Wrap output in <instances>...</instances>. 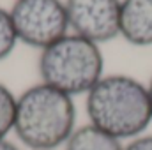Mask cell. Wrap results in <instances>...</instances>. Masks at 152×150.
<instances>
[{"instance_id": "obj_9", "label": "cell", "mask_w": 152, "mask_h": 150, "mask_svg": "<svg viewBox=\"0 0 152 150\" xmlns=\"http://www.w3.org/2000/svg\"><path fill=\"white\" fill-rule=\"evenodd\" d=\"M18 42L20 41L16 36V28H14L11 12L0 7V62L11 57Z\"/></svg>"}, {"instance_id": "obj_6", "label": "cell", "mask_w": 152, "mask_h": 150, "mask_svg": "<svg viewBox=\"0 0 152 150\" xmlns=\"http://www.w3.org/2000/svg\"><path fill=\"white\" fill-rule=\"evenodd\" d=\"M120 36L133 46H152V0H122Z\"/></svg>"}, {"instance_id": "obj_8", "label": "cell", "mask_w": 152, "mask_h": 150, "mask_svg": "<svg viewBox=\"0 0 152 150\" xmlns=\"http://www.w3.org/2000/svg\"><path fill=\"white\" fill-rule=\"evenodd\" d=\"M16 115V95L0 83V140H5L14 127Z\"/></svg>"}, {"instance_id": "obj_2", "label": "cell", "mask_w": 152, "mask_h": 150, "mask_svg": "<svg viewBox=\"0 0 152 150\" xmlns=\"http://www.w3.org/2000/svg\"><path fill=\"white\" fill-rule=\"evenodd\" d=\"M76 129L75 99L46 83L28 87L16 97L12 133L30 150H57Z\"/></svg>"}, {"instance_id": "obj_3", "label": "cell", "mask_w": 152, "mask_h": 150, "mask_svg": "<svg viewBox=\"0 0 152 150\" xmlns=\"http://www.w3.org/2000/svg\"><path fill=\"white\" fill-rule=\"evenodd\" d=\"M37 67L42 83L75 97L87 95L104 76V58L99 44L71 32L41 50Z\"/></svg>"}, {"instance_id": "obj_1", "label": "cell", "mask_w": 152, "mask_h": 150, "mask_svg": "<svg viewBox=\"0 0 152 150\" xmlns=\"http://www.w3.org/2000/svg\"><path fill=\"white\" fill-rule=\"evenodd\" d=\"M85 110L88 124L120 141L142 136L152 122L149 88L126 74L103 76L87 94Z\"/></svg>"}, {"instance_id": "obj_7", "label": "cell", "mask_w": 152, "mask_h": 150, "mask_svg": "<svg viewBox=\"0 0 152 150\" xmlns=\"http://www.w3.org/2000/svg\"><path fill=\"white\" fill-rule=\"evenodd\" d=\"M64 147L66 150H124L120 140L113 138L112 134L101 131L92 124L76 127Z\"/></svg>"}, {"instance_id": "obj_5", "label": "cell", "mask_w": 152, "mask_h": 150, "mask_svg": "<svg viewBox=\"0 0 152 150\" xmlns=\"http://www.w3.org/2000/svg\"><path fill=\"white\" fill-rule=\"evenodd\" d=\"M69 28L96 44L120 36L122 0H64Z\"/></svg>"}, {"instance_id": "obj_12", "label": "cell", "mask_w": 152, "mask_h": 150, "mask_svg": "<svg viewBox=\"0 0 152 150\" xmlns=\"http://www.w3.org/2000/svg\"><path fill=\"white\" fill-rule=\"evenodd\" d=\"M147 88H149V95H151V101H152V78H151V83L147 85Z\"/></svg>"}, {"instance_id": "obj_11", "label": "cell", "mask_w": 152, "mask_h": 150, "mask_svg": "<svg viewBox=\"0 0 152 150\" xmlns=\"http://www.w3.org/2000/svg\"><path fill=\"white\" fill-rule=\"evenodd\" d=\"M0 150H21L16 143H12V141H9L7 138L5 140H0Z\"/></svg>"}, {"instance_id": "obj_10", "label": "cell", "mask_w": 152, "mask_h": 150, "mask_svg": "<svg viewBox=\"0 0 152 150\" xmlns=\"http://www.w3.org/2000/svg\"><path fill=\"white\" fill-rule=\"evenodd\" d=\"M124 150H152V134H142L124 145Z\"/></svg>"}, {"instance_id": "obj_4", "label": "cell", "mask_w": 152, "mask_h": 150, "mask_svg": "<svg viewBox=\"0 0 152 150\" xmlns=\"http://www.w3.org/2000/svg\"><path fill=\"white\" fill-rule=\"evenodd\" d=\"M11 18L18 41L44 50L69 34L64 0H14Z\"/></svg>"}]
</instances>
